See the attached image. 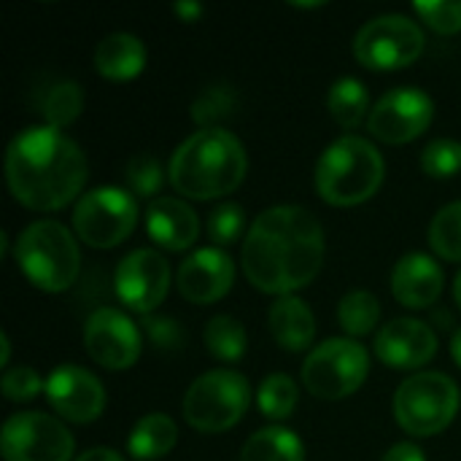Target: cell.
I'll list each match as a JSON object with an SVG mask.
<instances>
[{"mask_svg": "<svg viewBox=\"0 0 461 461\" xmlns=\"http://www.w3.org/2000/svg\"><path fill=\"white\" fill-rule=\"evenodd\" d=\"M370 373V357L351 338H330L316 346L303 365V386L319 400H346L362 389Z\"/></svg>", "mask_w": 461, "mask_h": 461, "instance_id": "8", "label": "cell"}, {"mask_svg": "<svg viewBox=\"0 0 461 461\" xmlns=\"http://www.w3.org/2000/svg\"><path fill=\"white\" fill-rule=\"evenodd\" d=\"M297 8H319L321 3H294Z\"/></svg>", "mask_w": 461, "mask_h": 461, "instance_id": "43", "label": "cell"}, {"mask_svg": "<svg viewBox=\"0 0 461 461\" xmlns=\"http://www.w3.org/2000/svg\"><path fill=\"white\" fill-rule=\"evenodd\" d=\"M178 443L176 421L165 413L143 416L127 438V451L138 461H157L167 456Z\"/></svg>", "mask_w": 461, "mask_h": 461, "instance_id": "22", "label": "cell"}, {"mask_svg": "<svg viewBox=\"0 0 461 461\" xmlns=\"http://www.w3.org/2000/svg\"><path fill=\"white\" fill-rule=\"evenodd\" d=\"M84 111V89L76 81H57L51 84L38 103V113L54 130L73 124Z\"/></svg>", "mask_w": 461, "mask_h": 461, "instance_id": "25", "label": "cell"}, {"mask_svg": "<svg viewBox=\"0 0 461 461\" xmlns=\"http://www.w3.org/2000/svg\"><path fill=\"white\" fill-rule=\"evenodd\" d=\"M378 321H381V303L370 292H362V289L348 292L338 305V324L351 340L370 335Z\"/></svg>", "mask_w": 461, "mask_h": 461, "instance_id": "26", "label": "cell"}, {"mask_svg": "<svg viewBox=\"0 0 461 461\" xmlns=\"http://www.w3.org/2000/svg\"><path fill=\"white\" fill-rule=\"evenodd\" d=\"M89 178V165L76 140L38 124L19 132L5 151V181L16 203L30 211H59L73 203Z\"/></svg>", "mask_w": 461, "mask_h": 461, "instance_id": "2", "label": "cell"}, {"mask_svg": "<svg viewBox=\"0 0 461 461\" xmlns=\"http://www.w3.org/2000/svg\"><path fill=\"white\" fill-rule=\"evenodd\" d=\"M270 332L273 340L292 354H303L313 346L316 338V319L313 311L294 294L278 297L270 308Z\"/></svg>", "mask_w": 461, "mask_h": 461, "instance_id": "20", "label": "cell"}, {"mask_svg": "<svg viewBox=\"0 0 461 461\" xmlns=\"http://www.w3.org/2000/svg\"><path fill=\"white\" fill-rule=\"evenodd\" d=\"M240 461H305V446L286 427H265L246 440Z\"/></svg>", "mask_w": 461, "mask_h": 461, "instance_id": "23", "label": "cell"}, {"mask_svg": "<svg viewBox=\"0 0 461 461\" xmlns=\"http://www.w3.org/2000/svg\"><path fill=\"white\" fill-rule=\"evenodd\" d=\"M95 68L108 81H130L146 68V46L130 32L105 35L95 49Z\"/></svg>", "mask_w": 461, "mask_h": 461, "instance_id": "21", "label": "cell"}, {"mask_svg": "<svg viewBox=\"0 0 461 461\" xmlns=\"http://www.w3.org/2000/svg\"><path fill=\"white\" fill-rule=\"evenodd\" d=\"M297 400H300V389L297 384L284 375V373H273L262 381L259 386V394H257V402H259V411L262 416H267L270 421H284L294 413L297 408Z\"/></svg>", "mask_w": 461, "mask_h": 461, "instance_id": "28", "label": "cell"}, {"mask_svg": "<svg viewBox=\"0 0 461 461\" xmlns=\"http://www.w3.org/2000/svg\"><path fill=\"white\" fill-rule=\"evenodd\" d=\"M0 389H3V397L11 400V402H30L41 392H46V384H43V378L32 367L22 365V367H8L3 373Z\"/></svg>", "mask_w": 461, "mask_h": 461, "instance_id": "34", "label": "cell"}, {"mask_svg": "<svg viewBox=\"0 0 461 461\" xmlns=\"http://www.w3.org/2000/svg\"><path fill=\"white\" fill-rule=\"evenodd\" d=\"M246 330L232 316H213L205 327L208 354L219 362H238L246 354Z\"/></svg>", "mask_w": 461, "mask_h": 461, "instance_id": "27", "label": "cell"}, {"mask_svg": "<svg viewBox=\"0 0 461 461\" xmlns=\"http://www.w3.org/2000/svg\"><path fill=\"white\" fill-rule=\"evenodd\" d=\"M170 292V265L159 251L135 249L116 267V294L119 300L140 313L151 316Z\"/></svg>", "mask_w": 461, "mask_h": 461, "instance_id": "14", "label": "cell"}, {"mask_svg": "<svg viewBox=\"0 0 461 461\" xmlns=\"http://www.w3.org/2000/svg\"><path fill=\"white\" fill-rule=\"evenodd\" d=\"M421 22H427L440 35H454L461 30V0H429L413 5Z\"/></svg>", "mask_w": 461, "mask_h": 461, "instance_id": "35", "label": "cell"}, {"mask_svg": "<svg viewBox=\"0 0 461 461\" xmlns=\"http://www.w3.org/2000/svg\"><path fill=\"white\" fill-rule=\"evenodd\" d=\"M429 246L440 259L461 262V200L438 211L429 224Z\"/></svg>", "mask_w": 461, "mask_h": 461, "instance_id": "29", "label": "cell"}, {"mask_svg": "<svg viewBox=\"0 0 461 461\" xmlns=\"http://www.w3.org/2000/svg\"><path fill=\"white\" fill-rule=\"evenodd\" d=\"M0 346H3V359H0V365H3V367H8V357H11V343H8V335H0Z\"/></svg>", "mask_w": 461, "mask_h": 461, "instance_id": "41", "label": "cell"}, {"mask_svg": "<svg viewBox=\"0 0 461 461\" xmlns=\"http://www.w3.org/2000/svg\"><path fill=\"white\" fill-rule=\"evenodd\" d=\"M84 348L105 370H130L143 351V332L116 308H97L84 324Z\"/></svg>", "mask_w": 461, "mask_h": 461, "instance_id": "13", "label": "cell"}, {"mask_svg": "<svg viewBox=\"0 0 461 461\" xmlns=\"http://www.w3.org/2000/svg\"><path fill=\"white\" fill-rule=\"evenodd\" d=\"M454 300H456V305L461 308V270L459 276H456V281H454Z\"/></svg>", "mask_w": 461, "mask_h": 461, "instance_id": "42", "label": "cell"}, {"mask_svg": "<svg viewBox=\"0 0 461 461\" xmlns=\"http://www.w3.org/2000/svg\"><path fill=\"white\" fill-rule=\"evenodd\" d=\"M327 108L332 113V119L343 127V130H354L359 127L367 116L370 108V92L359 78H338L330 92H327Z\"/></svg>", "mask_w": 461, "mask_h": 461, "instance_id": "24", "label": "cell"}, {"mask_svg": "<svg viewBox=\"0 0 461 461\" xmlns=\"http://www.w3.org/2000/svg\"><path fill=\"white\" fill-rule=\"evenodd\" d=\"M432 119H435L432 97L416 86H400V89L386 92L375 103V108L370 111L367 127L373 138L389 146H402L424 135Z\"/></svg>", "mask_w": 461, "mask_h": 461, "instance_id": "12", "label": "cell"}, {"mask_svg": "<svg viewBox=\"0 0 461 461\" xmlns=\"http://www.w3.org/2000/svg\"><path fill=\"white\" fill-rule=\"evenodd\" d=\"M443 270L427 254H405L392 270V294L411 311L432 308L443 294Z\"/></svg>", "mask_w": 461, "mask_h": 461, "instance_id": "18", "label": "cell"}, {"mask_svg": "<svg viewBox=\"0 0 461 461\" xmlns=\"http://www.w3.org/2000/svg\"><path fill=\"white\" fill-rule=\"evenodd\" d=\"M146 232L165 251H186L200 235V221L184 200L157 197L146 208Z\"/></svg>", "mask_w": 461, "mask_h": 461, "instance_id": "19", "label": "cell"}, {"mask_svg": "<svg viewBox=\"0 0 461 461\" xmlns=\"http://www.w3.org/2000/svg\"><path fill=\"white\" fill-rule=\"evenodd\" d=\"M375 354L392 370H419L435 359L438 335L427 321L394 319L378 330Z\"/></svg>", "mask_w": 461, "mask_h": 461, "instance_id": "16", "label": "cell"}, {"mask_svg": "<svg viewBox=\"0 0 461 461\" xmlns=\"http://www.w3.org/2000/svg\"><path fill=\"white\" fill-rule=\"evenodd\" d=\"M0 446L5 461H70L76 448L73 435L62 421L32 411L5 421Z\"/></svg>", "mask_w": 461, "mask_h": 461, "instance_id": "11", "label": "cell"}, {"mask_svg": "<svg viewBox=\"0 0 461 461\" xmlns=\"http://www.w3.org/2000/svg\"><path fill=\"white\" fill-rule=\"evenodd\" d=\"M243 230H246V213L238 203H221L208 216V238L216 243V249L238 243L243 238Z\"/></svg>", "mask_w": 461, "mask_h": 461, "instance_id": "33", "label": "cell"}, {"mask_svg": "<svg viewBox=\"0 0 461 461\" xmlns=\"http://www.w3.org/2000/svg\"><path fill=\"white\" fill-rule=\"evenodd\" d=\"M127 186L132 194L138 197H154L159 194L162 184H165V173H162V165L157 157L151 154H135L130 162H127ZM157 200V197H154Z\"/></svg>", "mask_w": 461, "mask_h": 461, "instance_id": "32", "label": "cell"}, {"mask_svg": "<svg viewBox=\"0 0 461 461\" xmlns=\"http://www.w3.org/2000/svg\"><path fill=\"white\" fill-rule=\"evenodd\" d=\"M421 167L432 178H454L461 173V143L438 138L421 151Z\"/></svg>", "mask_w": 461, "mask_h": 461, "instance_id": "31", "label": "cell"}, {"mask_svg": "<svg viewBox=\"0 0 461 461\" xmlns=\"http://www.w3.org/2000/svg\"><path fill=\"white\" fill-rule=\"evenodd\" d=\"M381 461H427V456H424V451H421L419 446H413V443H397L394 448H389V451L384 454V459Z\"/></svg>", "mask_w": 461, "mask_h": 461, "instance_id": "37", "label": "cell"}, {"mask_svg": "<svg viewBox=\"0 0 461 461\" xmlns=\"http://www.w3.org/2000/svg\"><path fill=\"white\" fill-rule=\"evenodd\" d=\"M251 405V386L235 370H211L200 375L184 397V419L203 435L232 429Z\"/></svg>", "mask_w": 461, "mask_h": 461, "instance_id": "7", "label": "cell"}, {"mask_svg": "<svg viewBox=\"0 0 461 461\" xmlns=\"http://www.w3.org/2000/svg\"><path fill=\"white\" fill-rule=\"evenodd\" d=\"M173 11L181 16V22H194V19H200L203 5H200V3H176Z\"/></svg>", "mask_w": 461, "mask_h": 461, "instance_id": "39", "label": "cell"}, {"mask_svg": "<svg viewBox=\"0 0 461 461\" xmlns=\"http://www.w3.org/2000/svg\"><path fill=\"white\" fill-rule=\"evenodd\" d=\"M140 332L151 340L157 351H178L184 346V330L176 319L170 316H143L140 319Z\"/></svg>", "mask_w": 461, "mask_h": 461, "instance_id": "36", "label": "cell"}, {"mask_svg": "<svg viewBox=\"0 0 461 461\" xmlns=\"http://www.w3.org/2000/svg\"><path fill=\"white\" fill-rule=\"evenodd\" d=\"M459 413V386L446 373H416L394 394L397 424L413 438H432L448 429Z\"/></svg>", "mask_w": 461, "mask_h": 461, "instance_id": "6", "label": "cell"}, {"mask_svg": "<svg viewBox=\"0 0 461 461\" xmlns=\"http://www.w3.org/2000/svg\"><path fill=\"white\" fill-rule=\"evenodd\" d=\"M76 461H124L122 454H116L113 448H89L86 454H81Z\"/></svg>", "mask_w": 461, "mask_h": 461, "instance_id": "38", "label": "cell"}, {"mask_svg": "<svg viewBox=\"0 0 461 461\" xmlns=\"http://www.w3.org/2000/svg\"><path fill=\"white\" fill-rule=\"evenodd\" d=\"M16 267L24 278L49 294L73 286L81 270V251L70 230L54 219H41L24 227L14 243Z\"/></svg>", "mask_w": 461, "mask_h": 461, "instance_id": "5", "label": "cell"}, {"mask_svg": "<svg viewBox=\"0 0 461 461\" xmlns=\"http://www.w3.org/2000/svg\"><path fill=\"white\" fill-rule=\"evenodd\" d=\"M235 105H238V95L230 84H211L194 97L192 119L203 130H213V127H219L221 119H227L235 111Z\"/></svg>", "mask_w": 461, "mask_h": 461, "instance_id": "30", "label": "cell"}, {"mask_svg": "<svg viewBox=\"0 0 461 461\" xmlns=\"http://www.w3.org/2000/svg\"><path fill=\"white\" fill-rule=\"evenodd\" d=\"M324 227L297 205H276L249 227L240 265L249 284L265 294H294L324 267Z\"/></svg>", "mask_w": 461, "mask_h": 461, "instance_id": "1", "label": "cell"}, {"mask_svg": "<svg viewBox=\"0 0 461 461\" xmlns=\"http://www.w3.org/2000/svg\"><path fill=\"white\" fill-rule=\"evenodd\" d=\"M138 224V203L119 186H100L73 208V230L92 249H113L130 238Z\"/></svg>", "mask_w": 461, "mask_h": 461, "instance_id": "9", "label": "cell"}, {"mask_svg": "<svg viewBox=\"0 0 461 461\" xmlns=\"http://www.w3.org/2000/svg\"><path fill=\"white\" fill-rule=\"evenodd\" d=\"M232 281H235V262L230 259L227 251L216 246L197 249L181 262L176 273L181 297L194 305H211L221 300L232 289Z\"/></svg>", "mask_w": 461, "mask_h": 461, "instance_id": "17", "label": "cell"}, {"mask_svg": "<svg viewBox=\"0 0 461 461\" xmlns=\"http://www.w3.org/2000/svg\"><path fill=\"white\" fill-rule=\"evenodd\" d=\"M246 167L243 143L232 132L213 127L189 135L176 149L167 176L178 194L189 200H216L240 186Z\"/></svg>", "mask_w": 461, "mask_h": 461, "instance_id": "3", "label": "cell"}, {"mask_svg": "<svg viewBox=\"0 0 461 461\" xmlns=\"http://www.w3.org/2000/svg\"><path fill=\"white\" fill-rule=\"evenodd\" d=\"M424 32L402 14H384L370 19L354 38L357 59L370 70H400L424 54Z\"/></svg>", "mask_w": 461, "mask_h": 461, "instance_id": "10", "label": "cell"}, {"mask_svg": "<svg viewBox=\"0 0 461 461\" xmlns=\"http://www.w3.org/2000/svg\"><path fill=\"white\" fill-rule=\"evenodd\" d=\"M49 405L70 424H92L103 416L105 389L103 384L78 365H59L46 378Z\"/></svg>", "mask_w": 461, "mask_h": 461, "instance_id": "15", "label": "cell"}, {"mask_svg": "<svg viewBox=\"0 0 461 461\" xmlns=\"http://www.w3.org/2000/svg\"><path fill=\"white\" fill-rule=\"evenodd\" d=\"M381 151L357 135H346L324 149L316 162V192L335 208H351L367 203L384 184Z\"/></svg>", "mask_w": 461, "mask_h": 461, "instance_id": "4", "label": "cell"}, {"mask_svg": "<svg viewBox=\"0 0 461 461\" xmlns=\"http://www.w3.org/2000/svg\"><path fill=\"white\" fill-rule=\"evenodd\" d=\"M451 357L456 359V365L461 367V330H456V335L451 340Z\"/></svg>", "mask_w": 461, "mask_h": 461, "instance_id": "40", "label": "cell"}]
</instances>
